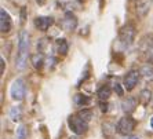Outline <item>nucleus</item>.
I'll return each mask as SVG.
<instances>
[{
	"label": "nucleus",
	"instance_id": "obj_1",
	"mask_svg": "<svg viewBox=\"0 0 153 139\" xmlns=\"http://www.w3.org/2000/svg\"><path fill=\"white\" fill-rule=\"evenodd\" d=\"M28 48H29V33L26 30H21L19 33V41H18V58H17V68L24 69L28 59Z\"/></svg>",
	"mask_w": 153,
	"mask_h": 139
},
{
	"label": "nucleus",
	"instance_id": "obj_2",
	"mask_svg": "<svg viewBox=\"0 0 153 139\" xmlns=\"http://www.w3.org/2000/svg\"><path fill=\"white\" fill-rule=\"evenodd\" d=\"M68 124L69 127H71V129L75 134H77V135H82V134H84L85 131H87V128H88V121H85L83 117H80V116H76V114H73V116H71V117L68 118Z\"/></svg>",
	"mask_w": 153,
	"mask_h": 139
},
{
	"label": "nucleus",
	"instance_id": "obj_3",
	"mask_svg": "<svg viewBox=\"0 0 153 139\" xmlns=\"http://www.w3.org/2000/svg\"><path fill=\"white\" fill-rule=\"evenodd\" d=\"M135 125H137V121L134 120L132 117L130 116H126V117L120 118V121L117 123V132L121 134V135H128L131 134L134 129H135Z\"/></svg>",
	"mask_w": 153,
	"mask_h": 139
},
{
	"label": "nucleus",
	"instance_id": "obj_4",
	"mask_svg": "<svg viewBox=\"0 0 153 139\" xmlns=\"http://www.w3.org/2000/svg\"><path fill=\"white\" fill-rule=\"evenodd\" d=\"M10 95L14 101L24 99V95H25V83H24L22 78H17V80L11 84Z\"/></svg>",
	"mask_w": 153,
	"mask_h": 139
},
{
	"label": "nucleus",
	"instance_id": "obj_5",
	"mask_svg": "<svg viewBox=\"0 0 153 139\" xmlns=\"http://www.w3.org/2000/svg\"><path fill=\"white\" fill-rule=\"evenodd\" d=\"M119 39L124 46H130L132 44L134 39H135V29L132 25H126L120 29V33H119Z\"/></svg>",
	"mask_w": 153,
	"mask_h": 139
},
{
	"label": "nucleus",
	"instance_id": "obj_6",
	"mask_svg": "<svg viewBox=\"0 0 153 139\" xmlns=\"http://www.w3.org/2000/svg\"><path fill=\"white\" fill-rule=\"evenodd\" d=\"M139 80V72L138 70H131L124 76V87L127 91H131L134 87L137 86V83Z\"/></svg>",
	"mask_w": 153,
	"mask_h": 139
},
{
	"label": "nucleus",
	"instance_id": "obj_7",
	"mask_svg": "<svg viewBox=\"0 0 153 139\" xmlns=\"http://www.w3.org/2000/svg\"><path fill=\"white\" fill-rule=\"evenodd\" d=\"M11 29V18L6 13V10H0V30L1 33H7Z\"/></svg>",
	"mask_w": 153,
	"mask_h": 139
},
{
	"label": "nucleus",
	"instance_id": "obj_8",
	"mask_svg": "<svg viewBox=\"0 0 153 139\" xmlns=\"http://www.w3.org/2000/svg\"><path fill=\"white\" fill-rule=\"evenodd\" d=\"M54 24L53 17H37L35 19V26L39 30H47Z\"/></svg>",
	"mask_w": 153,
	"mask_h": 139
},
{
	"label": "nucleus",
	"instance_id": "obj_9",
	"mask_svg": "<svg viewBox=\"0 0 153 139\" xmlns=\"http://www.w3.org/2000/svg\"><path fill=\"white\" fill-rule=\"evenodd\" d=\"M76 24H77V21H76L75 15L72 14L71 11L65 14V18L62 19V22H61V25H62V28H64L65 30H72V29H75Z\"/></svg>",
	"mask_w": 153,
	"mask_h": 139
},
{
	"label": "nucleus",
	"instance_id": "obj_10",
	"mask_svg": "<svg viewBox=\"0 0 153 139\" xmlns=\"http://www.w3.org/2000/svg\"><path fill=\"white\" fill-rule=\"evenodd\" d=\"M135 106H137V102H135V99H132V98H127V99H124L123 104H121V109H123V112H126V113L134 112L135 110Z\"/></svg>",
	"mask_w": 153,
	"mask_h": 139
},
{
	"label": "nucleus",
	"instance_id": "obj_11",
	"mask_svg": "<svg viewBox=\"0 0 153 139\" xmlns=\"http://www.w3.org/2000/svg\"><path fill=\"white\" fill-rule=\"evenodd\" d=\"M97 95H98V98H100V99H102V101L109 99V96H111V88H109L108 86L101 87V88L98 89Z\"/></svg>",
	"mask_w": 153,
	"mask_h": 139
},
{
	"label": "nucleus",
	"instance_id": "obj_12",
	"mask_svg": "<svg viewBox=\"0 0 153 139\" xmlns=\"http://www.w3.org/2000/svg\"><path fill=\"white\" fill-rule=\"evenodd\" d=\"M68 50H69V46H68V43H66V40L65 39L57 40V51L58 52L65 55V54L68 52Z\"/></svg>",
	"mask_w": 153,
	"mask_h": 139
},
{
	"label": "nucleus",
	"instance_id": "obj_13",
	"mask_svg": "<svg viewBox=\"0 0 153 139\" xmlns=\"http://www.w3.org/2000/svg\"><path fill=\"white\" fill-rule=\"evenodd\" d=\"M32 64L33 66H35V69H42L43 64H44V58H43L42 54H35V55H32Z\"/></svg>",
	"mask_w": 153,
	"mask_h": 139
},
{
	"label": "nucleus",
	"instance_id": "obj_14",
	"mask_svg": "<svg viewBox=\"0 0 153 139\" xmlns=\"http://www.w3.org/2000/svg\"><path fill=\"white\" fill-rule=\"evenodd\" d=\"M73 101H75V104L77 105V106H84V105H87L90 102V98L82 95V94H76L75 98H73Z\"/></svg>",
	"mask_w": 153,
	"mask_h": 139
},
{
	"label": "nucleus",
	"instance_id": "obj_15",
	"mask_svg": "<svg viewBox=\"0 0 153 139\" xmlns=\"http://www.w3.org/2000/svg\"><path fill=\"white\" fill-rule=\"evenodd\" d=\"M150 98H152V92H150L149 89H143V91H141L139 99H141V104H142V105H148V104H149Z\"/></svg>",
	"mask_w": 153,
	"mask_h": 139
},
{
	"label": "nucleus",
	"instance_id": "obj_16",
	"mask_svg": "<svg viewBox=\"0 0 153 139\" xmlns=\"http://www.w3.org/2000/svg\"><path fill=\"white\" fill-rule=\"evenodd\" d=\"M10 117L13 121H18L21 118V107L19 106H14L10 110Z\"/></svg>",
	"mask_w": 153,
	"mask_h": 139
},
{
	"label": "nucleus",
	"instance_id": "obj_17",
	"mask_svg": "<svg viewBox=\"0 0 153 139\" xmlns=\"http://www.w3.org/2000/svg\"><path fill=\"white\" fill-rule=\"evenodd\" d=\"M142 75L145 76L148 80H153V68L152 66H143L142 68Z\"/></svg>",
	"mask_w": 153,
	"mask_h": 139
},
{
	"label": "nucleus",
	"instance_id": "obj_18",
	"mask_svg": "<svg viewBox=\"0 0 153 139\" xmlns=\"http://www.w3.org/2000/svg\"><path fill=\"white\" fill-rule=\"evenodd\" d=\"M79 116L84 118L85 121H90V120H91V117H93V112L88 110V109H84V110H82L80 113H79Z\"/></svg>",
	"mask_w": 153,
	"mask_h": 139
},
{
	"label": "nucleus",
	"instance_id": "obj_19",
	"mask_svg": "<svg viewBox=\"0 0 153 139\" xmlns=\"http://www.w3.org/2000/svg\"><path fill=\"white\" fill-rule=\"evenodd\" d=\"M26 135H28L26 128L24 127V125H21V127L17 129V138L18 139H26Z\"/></svg>",
	"mask_w": 153,
	"mask_h": 139
},
{
	"label": "nucleus",
	"instance_id": "obj_20",
	"mask_svg": "<svg viewBox=\"0 0 153 139\" xmlns=\"http://www.w3.org/2000/svg\"><path fill=\"white\" fill-rule=\"evenodd\" d=\"M146 52H148V58H149V61L153 64V44L148 47V51H146Z\"/></svg>",
	"mask_w": 153,
	"mask_h": 139
},
{
	"label": "nucleus",
	"instance_id": "obj_21",
	"mask_svg": "<svg viewBox=\"0 0 153 139\" xmlns=\"http://www.w3.org/2000/svg\"><path fill=\"white\" fill-rule=\"evenodd\" d=\"M113 88H114V91L117 92V95H123V89H121V87H120V84H114L113 86Z\"/></svg>",
	"mask_w": 153,
	"mask_h": 139
},
{
	"label": "nucleus",
	"instance_id": "obj_22",
	"mask_svg": "<svg viewBox=\"0 0 153 139\" xmlns=\"http://www.w3.org/2000/svg\"><path fill=\"white\" fill-rule=\"evenodd\" d=\"M0 62H1V73H3L4 72V59H1Z\"/></svg>",
	"mask_w": 153,
	"mask_h": 139
},
{
	"label": "nucleus",
	"instance_id": "obj_23",
	"mask_svg": "<svg viewBox=\"0 0 153 139\" xmlns=\"http://www.w3.org/2000/svg\"><path fill=\"white\" fill-rule=\"evenodd\" d=\"M150 127H152V128H153V117L150 118Z\"/></svg>",
	"mask_w": 153,
	"mask_h": 139
},
{
	"label": "nucleus",
	"instance_id": "obj_24",
	"mask_svg": "<svg viewBox=\"0 0 153 139\" xmlns=\"http://www.w3.org/2000/svg\"><path fill=\"white\" fill-rule=\"evenodd\" d=\"M127 139H138V138H135V136H132V138H127Z\"/></svg>",
	"mask_w": 153,
	"mask_h": 139
}]
</instances>
